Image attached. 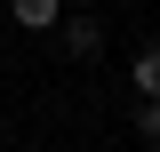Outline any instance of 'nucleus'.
<instances>
[{
    "label": "nucleus",
    "instance_id": "obj_4",
    "mask_svg": "<svg viewBox=\"0 0 160 152\" xmlns=\"http://www.w3.org/2000/svg\"><path fill=\"white\" fill-rule=\"evenodd\" d=\"M136 128H144V136H160V96H144V112H136Z\"/></svg>",
    "mask_w": 160,
    "mask_h": 152
},
{
    "label": "nucleus",
    "instance_id": "obj_2",
    "mask_svg": "<svg viewBox=\"0 0 160 152\" xmlns=\"http://www.w3.org/2000/svg\"><path fill=\"white\" fill-rule=\"evenodd\" d=\"M56 32H64V56H96V48H104V32H96V16H64Z\"/></svg>",
    "mask_w": 160,
    "mask_h": 152
},
{
    "label": "nucleus",
    "instance_id": "obj_1",
    "mask_svg": "<svg viewBox=\"0 0 160 152\" xmlns=\"http://www.w3.org/2000/svg\"><path fill=\"white\" fill-rule=\"evenodd\" d=\"M8 16H16L24 32H56L64 24V0H8Z\"/></svg>",
    "mask_w": 160,
    "mask_h": 152
},
{
    "label": "nucleus",
    "instance_id": "obj_3",
    "mask_svg": "<svg viewBox=\"0 0 160 152\" xmlns=\"http://www.w3.org/2000/svg\"><path fill=\"white\" fill-rule=\"evenodd\" d=\"M136 88H144V96H160V48H144V56H136Z\"/></svg>",
    "mask_w": 160,
    "mask_h": 152
}]
</instances>
